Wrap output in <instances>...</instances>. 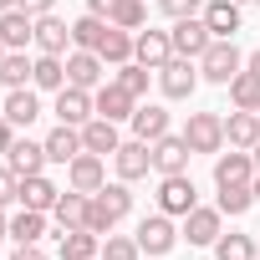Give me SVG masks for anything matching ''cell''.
Masks as SVG:
<instances>
[{"label": "cell", "mask_w": 260, "mask_h": 260, "mask_svg": "<svg viewBox=\"0 0 260 260\" xmlns=\"http://www.w3.org/2000/svg\"><path fill=\"white\" fill-rule=\"evenodd\" d=\"M189 158H194V148H189L184 133H164V138L153 143V174H158V179H164V174H189Z\"/></svg>", "instance_id": "8"}, {"label": "cell", "mask_w": 260, "mask_h": 260, "mask_svg": "<svg viewBox=\"0 0 260 260\" xmlns=\"http://www.w3.org/2000/svg\"><path fill=\"white\" fill-rule=\"evenodd\" d=\"M0 240H11V219H6V209H0Z\"/></svg>", "instance_id": "48"}, {"label": "cell", "mask_w": 260, "mask_h": 260, "mask_svg": "<svg viewBox=\"0 0 260 260\" xmlns=\"http://www.w3.org/2000/svg\"><path fill=\"white\" fill-rule=\"evenodd\" d=\"M11 143H16V122L0 112V158H6V148H11Z\"/></svg>", "instance_id": "43"}, {"label": "cell", "mask_w": 260, "mask_h": 260, "mask_svg": "<svg viewBox=\"0 0 260 260\" xmlns=\"http://www.w3.org/2000/svg\"><path fill=\"white\" fill-rule=\"evenodd\" d=\"M92 107H97V117H107V122H122V117H133V112H138V97L127 92L122 82H102V87L92 92Z\"/></svg>", "instance_id": "10"}, {"label": "cell", "mask_w": 260, "mask_h": 260, "mask_svg": "<svg viewBox=\"0 0 260 260\" xmlns=\"http://www.w3.org/2000/svg\"><path fill=\"white\" fill-rule=\"evenodd\" d=\"M102 72H107V61L97 56V51H67V82L72 87H82V92H97L102 87Z\"/></svg>", "instance_id": "13"}, {"label": "cell", "mask_w": 260, "mask_h": 260, "mask_svg": "<svg viewBox=\"0 0 260 260\" xmlns=\"http://www.w3.org/2000/svg\"><path fill=\"white\" fill-rule=\"evenodd\" d=\"M107 21L122 26V31H143V21H148V0H112Z\"/></svg>", "instance_id": "34"}, {"label": "cell", "mask_w": 260, "mask_h": 260, "mask_svg": "<svg viewBox=\"0 0 260 260\" xmlns=\"http://www.w3.org/2000/svg\"><path fill=\"white\" fill-rule=\"evenodd\" d=\"M56 224L61 230H82L87 224V194H77V189H61V199H56Z\"/></svg>", "instance_id": "30"}, {"label": "cell", "mask_w": 260, "mask_h": 260, "mask_svg": "<svg viewBox=\"0 0 260 260\" xmlns=\"http://www.w3.org/2000/svg\"><path fill=\"white\" fill-rule=\"evenodd\" d=\"M6 51H11V46H6V41H0V61H6Z\"/></svg>", "instance_id": "52"}, {"label": "cell", "mask_w": 260, "mask_h": 260, "mask_svg": "<svg viewBox=\"0 0 260 260\" xmlns=\"http://www.w3.org/2000/svg\"><path fill=\"white\" fill-rule=\"evenodd\" d=\"M51 158H46V143H36V138H16L11 148H6V169H16L21 179H31V174H41Z\"/></svg>", "instance_id": "16"}, {"label": "cell", "mask_w": 260, "mask_h": 260, "mask_svg": "<svg viewBox=\"0 0 260 260\" xmlns=\"http://www.w3.org/2000/svg\"><path fill=\"white\" fill-rule=\"evenodd\" d=\"M87 11H92V16H107V11H112V0H87Z\"/></svg>", "instance_id": "46"}, {"label": "cell", "mask_w": 260, "mask_h": 260, "mask_svg": "<svg viewBox=\"0 0 260 260\" xmlns=\"http://www.w3.org/2000/svg\"><path fill=\"white\" fill-rule=\"evenodd\" d=\"M97 56H102L107 67H122V61H133V31H122V26H112V21H107V36H102Z\"/></svg>", "instance_id": "28"}, {"label": "cell", "mask_w": 260, "mask_h": 260, "mask_svg": "<svg viewBox=\"0 0 260 260\" xmlns=\"http://www.w3.org/2000/svg\"><path fill=\"white\" fill-rule=\"evenodd\" d=\"M245 67H250V72L260 77V51H250V56H245Z\"/></svg>", "instance_id": "47"}, {"label": "cell", "mask_w": 260, "mask_h": 260, "mask_svg": "<svg viewBox=\"0 0 260 260\" xmlns=\"http://www.w3.org/2000/svg\"><path fill=\"white\" fill-rule=\"evenodd\" d=\"M112 164H117V179H122V184L148 179V174H153V143H143V138H127V143L112 153Z\"/></svg>", "instance_id": "9"}, {"label": "cell", "mask_w": 260, "mask_h": 260, "mask_svg": "<svg viewBox=\"0 0 260 260\" xmlns=\"http://www.w3.org/2000/svg\"><path fill=\"white\" fill-rule=\"evenodd\" d=\"M250 194H255V204H260V174H255V179H250Z\"/></svg>", "instance_id": "49"}, {"label": "cell", "mask_w": 260, "mask_h": 260, "mask_svg": "<svg viewBox=\"0 0 260 260\" xmlns=\"http://www.w3.org/2000/svg\"><path fill=\"white\" fill-rule=\"evenodd\" d=\"M102 184H107V158L82 148V153L67 164V189H77V194H97Z\"/></svg>", "instance_id": "6"}, {"label": "cell", "mask_w": 260, "mask_h": 260, "mask_svg": "<svg viewBox=\"0 0 260 260\" xmlns=\"http://www.w3.org/2000/svg\"><path fill=\"white\" fill-rule=\"evenodd\" d=\"M224 143L250 153V148L260 143V112H245V107H235V112L224 117Z\"/></svg>", "instance_id": "19"}, {"label": "cell", "mask_w": 260, "mask_h": 260, "mask_svg": "<svg viewBox=\"0 0 260 260\" xmlns=\"http://www.w3.org/2000/svg\"><path fill=\"white\" fill-rule=\"evenodd\" d=\"M31 72H36V56H26V51H6V61H0V82H6L11 92L31 87Z\"/></svg>", "instance_id": "31"}, {"label": "cell", "mask_w": 260, "mask_h": 260, "mask_svg": "<svg viewBox=\"0 0 260 260\" xmlns=\"http://www.w3.org/2000/svg\"><path fill=\"white\" fill-rule=\"evenodd\" d=\"M41 235H46V214L41 209H21L11 219V240L16 245H41Z\"/></svg>", "instance_id": "32"}, {"label": "cell", "mask_w": 260, "mask_h": 260, "mask_svg": "<svg viewBox=\"0 0 260 260\" xmlns=\"http://www.w3.org/2000/svg\"><path fill=\"white\" fill-rule=\"evenodd\" d=\"M199 16H204V26H209L214 41H235V31H240V0H209Z\"/></svg>", "instance_id": "17"}, {"label": "cell", "mask_w": 260, "mask_h": 260, "mask_svg": "<svg viewBox=\"0 0 260 260\" xmlns=\"http://www.w3.org/2000/svg\"><path fill=\"white\" fill-rule=\"evenodd\" d=\"M194 204H199V189H194L189 174H164V179H158V209H164V214L184 219Z\"/></svg>", "instance_id": "4"}, {"label": "cell", "mask_w": 260, "mask_h": 260, "mask_svg": "<svg viewBox=\"0 0 260 260\" xmlns=\"http://www.w3.org/2000/svg\"><path fill=\"white\" fill-rule=\"evenodd\" d=\"M6 204H21V174L16 169H0V209Z\"/></svg>", "instance_id": "42"}, {"label": "cell", "mask_w": 260, "mask_h": 260, "mask_svg": "<svg viewBox=\"0 0 260 260\" xmlns=\"http://www.w3.org/2000/svg\"><path fill=\"white\" fill-rule=\"evenodd\" d=\"M158 11H164L169 21H189V16L204 11V0H158Z\"/></svg>", "instance_id": "41"}, {"label": "cell", "mask_w": 260, "mask_h": 260, "mask_svg": "<svg viewBox=\"0 0 260 260\" xmlns=\"http://www.w3.org/2000/svg\"><path fill=\"white\" fill-rule=\"evenodd\" d=\"M240 6H245V0H240Z\"/></svg>", "instance_id": "54"}, {"label": "cell", "mask_w": 260, "mask_h": 260, "mask_svg": "<svg viewBox=\"0 0 260 260\" xmlns=\"http://www.w3.org/2000/svg\"><path fill=\"white\" fill-rule=\"evenodd\" d=\"M21 11H31V16H51L56 0H21Z\"/></svg>", "instance_id": "44"}, {"label": "cell", "mask_w": 260, "mask_h": 260, "mask_svg": "<svg viewBox=\"0 0 260 260\" xmlns=\"http://www.w3.org/2000/svg\"><path fill=\"white\" fill-rule=\"evenodd\" d=\"M82 148H87V153H102V158H112V153L122 148V138H117V122H107V117H92V122L82 127Z\"/></svg>", "instance_id": "25"}, {"label": "cell", "mask_w": 260, "mask_h": 260, "mask_svg": "<svg viewBox=\"0 0 260 260\" xmlns=\"http://www.w3.org/2000/svg\"><path fill=\"white\" fill-rule=\"evenodd\" d=\"M179 235H184L189 245H214V240L224 235V214H219V204H214V209H209V204H194V209L184 214Z\"/></svg>", "instance_id": "7"}, {"label": "cell", "mask_w": 260, "mask_h": 260, "mask_svg": "<svg viewBox=\"0 0 260 260\" xmlns=\"http://www.w3.org/2000/svg\"><path fill=\"white\" fill-rule=\"evenodd\" d=\"M255 260H260V245H255Z\"/></svg>", "instance_id": "53"}, {"label": "cell", "mask_w": 260, "mask_h": 260, "mask_svg": "<svg viewBox=\"0 0 260 260\" xmlns=\"http://www.w3.org/2000/svg\"><path fill=\"white\" fill-rule=\"evenodd\" d=\"M56 199H61V189H56L46 174L21 179V209H41V214H51V209H56Z\"/></svg>", "instance_id": "24"}, {"label": "cell", "mask_w": 260, "mask_h": 260, "mask_svg": "<svg viewBox=\"0 0 260 260\" xmlns=\"http://www.w3.org/2000/svg\"><path fill=\"white\" fill-rule=\"evenodd\" d=\"M56 250H61V260H102V235H92L87 224L82 230H61Z\"/></svg>", "instance_id": "21"}, {"label": "cell", "mask_w": 260, "mask_h": 260, "mask_svg": "<svg viewBox=\"0 0 260 260\" xmlns=\"http://www.w3.org/2000/svg\"><path fill=\"white\" fill-rule=\"evenodd\" d=\"M255 204V194H250V184H219V214H230V219H240L245 209Z\"/></svg>", "instance_id": "35"}, {"label": "cell", "mask_w": 260, "mask_h": 260, "mask_svg": "<svg viewBox=\"0 0 260 260\" xmlns=\"http://www.w3.org/2000/svg\"><path fill=\"white\" fill-rule=\"evenodd\" d=\"M41 143H46V158H51V164H72V158L82 153V127H72V122H56L51 133L41 138Z\"/></svg>", "instance_id": "23"}, {"label": "cell", "mask_w": 260, "mask_h": 260, "mask_svg": "<svg viewBox=\"0 0 260 260\" xmlns=\"http://www.w3.org/2000/svg\"><path fill=\"white\" fill-rule=\"evenodd\" d=\"M235 72H245L240 46H235V41H209V51L199 56V77H204V82H214V87H230V82H235Z\"/></svg>", "instance_id": "1"}, {"label": "cell", "mask_w": 260, "mask_h": 260, "mask_svg": "<svg viewBox=\"0 0 260 260\" xmlns=\"http://www.w3.org/2000/svg\"><path fill=\"white\" fill-rule=\"evenodd\" d=\"M6 117H11L16 127H31V122L41 117V97H36V87H16V92L6 97Z\"/></svg>", "instance_id": "27"}, {"label": "cell", "mask_w": 260, "mask_h": 260, "mask_svg": "<svg viewBox=\"0 0 260 260\" xmlns=\"http://www.w3.org/2000/svg\"><path fill=\"white\" fill-rule=\"evenodd\" d=\"M184 138L194 153H224V112H189Z\"/></svg>", "instance_id": "3"}, {"label": "cell", "mask_w": 260, "mask_h": 260, "mask_svg": "<svg viewBox=\"0 0 260 260\" xmlns=\"http://www.w3.org/2000/svg\"><path fill=\"white\" fill-rule=\"evenodd\" d=\"M179 240H184V235H179L174 214H164V209H158V214H148V219L138 224V250H143V255H169Z\"/></svg>", "instance_id": "5"}, {"label": "cell", "mask_w": 260, "mask_h": 260, "mask_svg": "<svg viewBox=\"0 0 260 260\" xmlns=\"http://www.w3.org/2000/svg\"><path fill=\"white\" fill-rule=\"evenodd\" d=\"M148 77H153V72H148V67H143V61H122V67H117V72H112V82H122V87H127V92H133V97H138V102H143V97H148Z\"/></svg>", "instance_id": "37"}, {"label": "cell", "mask_w": 260, "mask_h": 260, "mask_svg": "<svg viewBox=\"0 0 260 260\" xmlns=\"http://www.w3.org/2000/svg\"><path fill=\"white\" fill-rule=\"evenodd\" d=\"M138 235H107L102 240V260H138Z\"/></svg>", "instance_id": "39"}, {"label": "cell", "mask_w": 260, "mask_h": 260, "mask_svg": "<svg viewBox=\"0 0 260 260\" xmlns=\"http://www.w3.org/2000/svg\"><path fill=\"white\" fill-rule=\"evenodd\" d=\"M169 56H174V36L169 31H153V26L148 31H133V61H143L148 72H158Z\"/></svg>", "instance_id": "12"}, {"label": "cell", "mask_w": 260, "mask_h": 260, "mask_svg": "<svg viewBox=\"0 0 260 260\" xmlns=\"http://www.w3.org/2000/svg\"><path fill=\"white\" fill-rule=\"evenodd\" d=\"M0 41H6L11 51H26L31 41H36V16L31 11H0Z\"/></svg>", "instance_id": "18"}, {"label": "cell", "mask_w": 260, "mask_h": 260, "mask_svg": "<svg viewBox=\"0 0 260 260\" xmlns=\"http://www.w3.org/2000/svg\"><path fill=\"white\" fill-rule=\"evenodd\" d=\"M209 250H214V260H255V240L250 235H219Z\"/></svg>", "instance_id": "36"}, {"label": "cell", "mask_w": 260, "mask_h": 260, "mask_svg": "<svg viewBox=\"0 0 260 260\" xmlns=\"http://www.w3.org/2000/svg\"><path fill=\"white\" fill-rule=\"evenodd\" d=\"M194 87H199V61H194V56H169V61L158 67V92H164L169 102H189Z\"/></svg>", "instance_id": "2"}, {"label": "cell", "mask_w": 260, "mask_h": 260, "mask_svg": "<svg viewBox=\"0 0 260 260\" xmlns=\"http://www.w3.org/2000/svg\"><path fill=\"white\" fill-rule=\"evenodd\" d=\"M97 194H102V204H107V209H112L117 219H122L127 209H133V194H127V184H122V179H117V184H102Z\"/></svg>", "instance_id": "40"}, {"label": "cell", "mask_w": 260, "mask_h": 260, "mask_svg": "<svg viewBox=\"0 0 260 260\" xmlns=\"http://www.w3.org/2000/svg\"><path fill=\"white\" fill-rule=\"evenodd\" d=\"M169 36H174V56H194V61H199V56L209 51V41H214V36H209V26H204V16L174 21V31H169Z\"/></svg>", "instance_id": "11"}, {"label": "cell", "mask_w": 260, "mask_h": 260, "mask_svg": "<svg viewBox=\"0 0 260 260\" xmlns=\"http://www.w3.org/2000/svg\"><path fill=\"white\" fill-rule=\"evenodd\" d=\"M255 6H260V0H255Z\"/></svg>", "instance_id": "55"}, {"label": "cell", "mask_w": 260, "mask_h": 260, "mask_svg": "<svg viewBox=\"0 0 260 260\" xmlns=\"http://www.w3.org/2000/svg\"><path fill=\"white\" fill-rule=\"evenodd\" d=\"M102 36H107V16H82V21H72V46L77 51H97L102 46Z\"/></svg>", "instance_id": "29"}, {"label": "cell", "mask_w": 260, "mask_h": 260, "mask_svg": "<svg viewBox=\"0 0 260 260\" xmlns=\"http://www.w3.org/2000/svg\"><path fill=\"white\" fill-rule=\"evenodd\" d=\"M36 51H46V56H67L72 51V26L51 11V16H36V41H31Z\"/></svg>", "instance_id": "15"}, {"label": "cell", "mask_w": 260, "mask_h": 260, "mask_svg": "<svg viewBox=\"0 0 260 260\" xmlns=\"http://www.w3.org/2000/svg\"><path fill=\"white\" fill-rule=\"evenodd\" d=\"M16 6H21V0H0V11H16Z\"/></svg>", "instance_id": "51"}, {"label": "cell", "mask_w": 260, "mask_h": 260, "mask_svg": "<svg viewBox=\"0 0 260 260\" xmlns=\"http://www.w3.org/2000/svg\"><path fill=\"white\" fill-rule=\"evenodd\" d=\"M230 102L235 107H245V112H260V77L245 67V72H235V82H230Z\"/></svg>", "instance_id": "33"}, {"label": "cell", "mask_w": 260, "mask_h": 260, "mask_svg": "<svg viewBox=\"0 0 260 260\" xmlns=\"http://www.w3.org/2000/svg\"><path fill=\"white\" fill-rule=\"evenodd\" d=\"M250 158H255V174H260V143H255V148H250Z\"/></svg>", "instance_id": "50"}, {"label": "cell", "mask_w": 260, "mask_h": 260, "mask_svg": "<svg viewBox=\"0 0 260 260\" xmlns=\"http://www.w3.org/2000/svg\"><path fill=\"white\" fill-rule=\"evenodd\" d=\"M250 179H255V158L245 148L214 153V184H250Z\"/></svg>", "instance_id": "20"}, {"label": "cell", "mask_w": 260, "mask_h": 260, "mask_svg": "<svg viewBox=\"0 0 260 260\" xmlns=\"http://www.w3.org/2000/svg\"><path fill=\"white\" fill-rule=\"evenodd\" d=\"M87 230H92V235H102V240L117 230V214L102 204V194H87Z\"/></svg>", "instance_id": "38"}, {"label": "cell", "mask_w": 260, "mask_h": 260, "mask_svg": "<svg viewBox=\"0 0 260 260\" xmlns=\"http://www.w3.org/2000/svg\"><path fill=\"white\" fill-rule=\"evenodd\" d=\"M11 260H46V250H41V245H16Z\"/></svg>", "instance_id": "45"}, {"label": "cell", "mask_w": 260, "mask_h": 260, "mask_svg": "<svg viewBox=\"0 0 260 260\" xmlns=\"http://www.w3.org/2000/svg\"><path fill=\"white\" fill-rule=\"evenodd\" d=\"M31 87L36 92H61L67 87V56H36V72H31Z\"/></svg>", "instance_id": "26"}, {"label": "cell", "mask_w": 260, "mask_h": 260, "mask_svg": "<svg viewBox=\"0 0 260 260\" xmlns=\"http://www.w3.org/2000/svg\"><path fill=\"white\" fill-rule=\"evenodd\" d=\"M127 122H133V138L158 143V138L169 133V107H158V102H138V112L127 117Z\"/></svg>", "instance_id": "22"}, {"label": "cell", "mask_w": 260, "mask_h": 260, "mask_svg": "<svg viewBox=\"0 0 260 260\" xmlns=\"http://www.w3.org/2000/svg\"><path fill=\"white\" fill-rule=\"evenodd\" d=\"M51 112H56V122H72V127H87V122L97 117L92 92H82V87H72V82L56 92V107H51Z\"/></svg>", "instance_id": "14"}]
</instances>
